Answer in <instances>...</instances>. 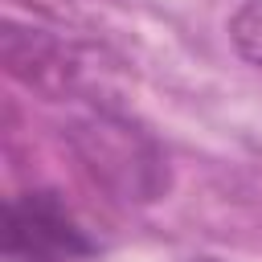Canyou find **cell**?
Masks as SVG:
<instances>
[{
    "label": "cell",
    "instance_id": "1",
    "mask_svg": "<svg viewBox=\"0 0 262 262\" xmlns=\"http://www.w3.org/2000/svg\"><path fill=\"white\" fill-rule=\"evenodd\" d=\"M4 66L8 74L29 86L41 98L66 102V98H86V94H102V53L61 37V33H45V29H20L8 25L4 29Z\"/></svg>",
    "mask_w": 262,
    "mask_h": 262
},
{
    "label": "cell",
    "instance_id": "3",
    "mask_svg": "<svg viewBox=\"0 0 262 262\" xmlns=\"http://www.w3.org/2000/svg\"><path fill=\"white\" fill-rule=\"evenodd\" d=\"M0 250L8 262H86L98 242L53 188H25L4 201Z\"/></svg>",
    "mask_w": 262,
    "mask_h": 262
},
{
    "label": "cell",
    "instance_id": "4",
    "mask_svg": "<svg viewBox=\"0 0 262 262\" xmlns=\"http://www.w3.org/2000/svg\"><path fill=\"white\" fill-rule=\"evenodd\" d=\"M229 37H233L237 53H242L250 66L262 70V0H246V4L233 12V20H229Z\"/></svg>",
    "mask_w": 262,
    "mask_h": 262
},
{
    "label": "cell",
    "instance_id": "2",
    "mask_svg": "<svg viewBox=\"0 0 262 262\" xmlns=\"http://www.w3.org/2000/svg\"><path fill=\"white\" fill-rule=\"evenodd\" d=\"M74 147L82 164L123 201H151L164 188V156L156 143L106 106L74 127Z\"/></svg>",
    "mask_w": 262,
    "mask_h": 262
},
{
    "label": "cell",
    "instance_id": "5",
    "mask_svg": "<svg viewBox=\"0 0 262 262\" xmlns=\"http://www.w3.org/2000/svg\"><path fill=\"white\" fill-rule=\"evenodd\" d=\"M20 8H33L37 16H49V20H78L82 12H90L98 0H16Z\"/></svg>",
    "mask_w": 262,
    "mask_h": 262
}]
</instances>
